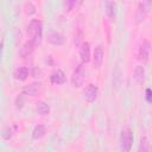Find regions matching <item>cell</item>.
<instances>
[{
  "instance_id": "30bf717a",
  "label": "cell",
  "mask_w": 152,
  "mask_h": 152,
  "mask_svg": "<svg viewBox=\"0 0 152 152\" xmlns=\"http://www.w3.org/2000/svg\"><path fill=\"white\" fill-rule=\"evenodd\" d=\"M50 80H51V82L55 83V84H63V83L65 82L66 77H65V74H64L61 69H58L57 71H55V72L51 75Z\"/></svg>"
},
{
  "instance_id": "44dd1931",
  "label": "cell",
  "mask_w": 152,
  "mask_h": 152,
  "mask_svg": "<svg viewBox=\"0 0 152 152\" xmlns=\"http://www.w3.org/2000/svg\"><path fill=\"white\" fill-rule=\"evenodd\" d=\"M145 99L148 103H152V90L150 88L146 89V95H145Z\"/></svg>"
},
{
  "instance_id": "9c48e42d",
  "label": "cell",
  "mask_w": 152,
  "mask_h": 152,
  "mask_svg": "<svg viewBox=\"0 0 152 152\" xmlns=\"http://www.w3.org/2000/svg\"><path fill=\"white\" fill-rule=\"evenodd\" d=\"M103 49L102 46H97L95 48V51H94V57H93V62H94V66L95 68H100L102 65V62H103Z\"/></svg>"
},
{
  "instance_id": "5bb4252c",
  "label": "cell",
  "mask_w": 152,
  "mask_h": 152,
  "mask_svg": "<svg viewBox=\"0 0 152 152\" xmlns=\"http://www.w3.org/2000/svg\"><path fill=\"white\" fill-rule=\"evenodd\" d=\"M134 80L139 84H141L145 81V69L142 65H137L134 68Z\"/></svg>"
},
{
  "instance_id": "8fae6325",
  "label": "cell",
  "mask_w": 152,
  "mask_h": 152,
  "mask_svg": "<svg viewBox=\"0 0 152 152\" xmlns=\"http://www.w3.org/2000/svg\"><path fill=\"white\" fill-rule=\"evenodd\" d=\"M148 53H150V43L147 40H145L140 45V49H139V59L146 62L147 57H148Z\"/></svg>"
},
{
  "instance_id": "3957f363",
  "label": "cell",
  "mask_w": 152,
  "mask_h": 152,
  "mask_svg": "<svg viewBox=\"0 0 152 152\" xmlns=\"http://www.w3.org/2000/svg\"><path fill=\"white\" fill-rule=\"evenodd\" d=\"M132 142H133V133L129 128H124L121 131L120 134V147L121 151L124 152H128L132 147Z\"/></svg>"
},
{
  "instance_id": "ac0fdd59",
  "label": "cell",
  "mask_w": 152,
  "mask_h": 152,
  "mask_svg": "<svg viewBox=\"0 0 152 152\" xmlns=\"http://www.w3.org/2000/svg\"><path fill=\"white\" fill-rule=\"evenodd\" d=\"M139 151H147L148 150V142H147V139H146V137H141V139H140V144H139V148H138Z\"/></svg>"
},
{
  "instance_id": "277c9868",
  "label": "cell",
  "mask_w": 152,
  "mask_h": 152,
  "mask_svg": "<svg viewBox=\"0 0 152 152\" xmlns=\"http://www.w3.org/2000/svg\"><path fill=\"white\" fill-rule=\"evenodd\" d=\"M84 75H86L84 66H83L82 64L77 65L76 69H75L74 72H72V76H71V82H72V86H74L75 88H80V87L83 84Z\"/></svg>"
},
{
  "instance_id": "4fadbf2b",
  "label": "cell",
  "mask_w": 152,
  "mask_h": 152,
  "mask_svg": "<svg viewBox=\"0 0 152 152\" xmlns=\"http://www.w3.org/2000/svg\"><path fill=\"white\" fill-rule=\"evenodd\" d=\"M13 76H14L15 80L25 81V80L27 78V76H28V70H27V68H25V66H19V68H17V69L14 70Z\"/></svg>"
},
{
  "instance_id": "8992f818",
  "label": "cell",
  "mask_w": 152,
  "mask_h": 152,
  "mask_svg": "<svg viewBox=\"0 0 152 152\" xmlns=\"http://www.w3.org/2000/svg\"><path fill=\"white\" fill-rule=\"evenodd\" d=\"M104 8H106V14L107 17L114 21L115 18H116V4L112 0H106L104 2Z\"/></svg>"
},
{
  "instance_id": "ba28073f",
  "label": "cell",
  "mask_w": 152,
  "mask_h": 152,
  "mask_svg": "<svg viewBox=\"0 0 152 152\" xmlns=\"http://www.w3.org/2000/svg\"><path fill=\"white\" fill-rule=\"evenodd\" d=\"M48 42L51 43L52 45H62L64 43V36L59 32H50L48 36Z\"/></svg>"
},
{
  "instance_id": "ffe728a7",
  "label": "cell",
  "mask_w": 152,
  "mask_h": 152,
  "mask_svg": "<svg viewBox=\"0 0 152 152\" xmlns=\"http://www.w3.org/2000/svg\"><path fill=\"white\" fill-rule=\"evenodd\" d=\"M12 137V132H11V128L10 127H5L4 128V132H2V138L4 139H10Z\"/></svg>"
},
{
  "instance_id": "9a60e30c",
  "label": "cell",
  "mask_w": 152,
  "mask_h": 152,
  "mask_svg": "<svg viewBox=\"0 0 152 152\" xmlns=\"http://www.w3.org/2000/svg\"><path fill=\"white\" fill-rule=\"evenodd\" d=\"M39 88H40V84L39 83H33V84H30V86L25 87L24 90H23V93L26 94V95L36 96L39 93Z\"/></svg>"
},
{
  "instance_id": "52a82bcc",
  "label": "cell",
  "mask_w": 152,
  "mask_h": 152,
  "mask_svg": "<svg viewBox=\"0 0 152 152\" xmlns=\"http://www.w3.org/2000/svg\"><path fill=\"white\" fill-rule=\"evenodd\" d=\"M80 57L83 63H88L90 61V45L88 42H83L80 49Z\"/></svg>"
},
{
  "instance_id": "7a4b0ae2",
  "label": "cell",
  "mask_w": 152,
  "mask_h": 152,
  "mask_svg": "<svg viewBox=\"0 0 152 152\" xmlns=\"http://www.w3.org/2000/svg\"><path fill=\"white\" fill-rule=\"evenodd\" d=\"M152 7V0H141L138 5L137 12H135V23L140 24L144 21V19L146 18L147 13L150 12Z\"/></svg>"
},
{
  "instance_id": "e0dca14e",
  "label": "cell",
  "mask_w": 152,
  "mask_h": 152,
  "mask_svg": "<svg viewBox=\"0 0 152 152\" xmlns=\"http://www.w3.org/2000/svg\"><path fill=\"white\" fill-rule=\"evenodd\" d=\"M36 109H37V113H38L39 115H46V114H49V110H50L48 103H45V102H43V101H39V102L37 103Z\"/></svg>"
},
{
  "instance_id": "6da1fadb",
  "label": "cell",
  "mask_w": 152,
  "mask_h": 152,
  "mask_svg": "<svg viewBox=\"0 0 152 152\" xmlns=\"http://www.w3.org/2000/svg\"><path fill=\"white\" fill-rule=\"evenodd\" d=\"M42 32H43L42 23L38 19H32L27 27V34L36 44H39L42 42Z\"/></svg>"
},
{
  "instance_id": "7402d4cb",
  "label": "cell",
  "mask_w": 152,
  "mask_h": 152,
  "mask_svg": "<svg viewBox=\"0 0 152 152\" xmlns=\"http://www.w3.org/2000/svg\"><path fill=\"white\" fill-rule=\"evenodd\" d=\"M66 2H68V4H69V5H68V8H66V10H68V11H69V10H70V8H71V5H72V4H74V0H65V4H66Z\"/></svg>"
},
{
  "instance_id": "7c38bea8",
  "label": "cell",
  "mask_w": 152,
  "mask_h": 152,
  "mask_svg": "<svg viewBox=\"0 0 152 152\" xmlns=\"http://www.w3.org/2000/svg\"><path fill=\"white\" fill-rule=\"evenodd\" d=\"M34 44H36V43H34L32 39L27 40V42L24 44V46L21 48V51H20L21 57H27L28 55H31L32 51H33V49H34Z\"/></svg>"
},
{
  "instance_id": "5b68a950",
  "label": "cell",
  "mask_w": 152,
  "mask_h": 152,
  "mask_svg": "<svg viewBox=\"0 0 152 152\" xmlns=\"http://www.w3.org/2000/svg\"><path fill=\"white\" fill-rule=\"evenodd\" d=\"M97 94H99V89H97V87H96L95 84H88L87 88H86L84 91H83L84 99H86V101L89 102V103H91V102H94V101L96 100Z\"/></svg>"
},
{
  "instance_id": "2e32d148",
  "label": "cell",
  "mask_w": 152,
  "mask_h": 152,
  "mask_svg": "<svg viewBox=\"0 0 152 152\" xmlns=\"http://www.w3.org/2000/svg\"><path fill=\"white\" fill-rule=\"evenodd\" d=\"M45 133H46L45 126H43V125H37V126L33 128V131H32V138H33V139H40V138H43V137L45 135Z\"/></svg>"
},
{
  "instance_id": "d6986e66",
  "label": "cell",
  "mask_w": 152,
  "mask_h": 152,
  "mask_svg": "<svg viewBox=\"0 0 152 152\" xmlns=\"http://www.w3.org/2000/svg\"><path fill=\"white\" fill-rule=\"evenodd\" d=\"M25 12H26V14H28V15H31V14H33L34 12H36V7L32 5V4H26L25 5Z\"/></svg>"
}]
</instances>
